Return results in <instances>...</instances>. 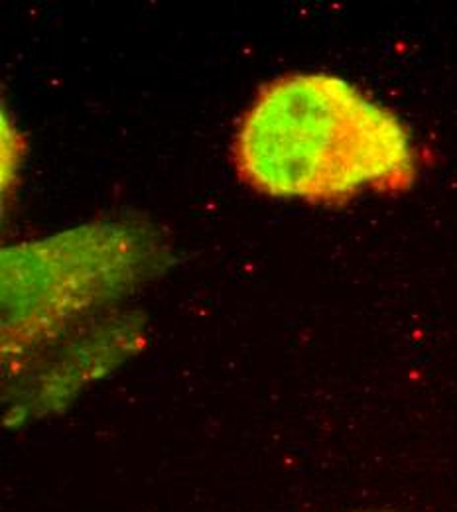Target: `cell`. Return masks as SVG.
<instances>
[{
	"label": "cell",
	"mask_w": 457,
	"mask_h": 512,
	"mask_svg": "<svg viewBox=\"0 0 457 512\" xmlns=\"http://www.w3.org/2000/svg\"><path fill=\"white\" fill-rule=\"evenodd\" d=\"M231 158L255 192L318 205L406 192L420 170L408 127L329 71L284 73L262 85L235 130Z\"/></svg>",
	"instance_id": "obj_1"
},
{
	"label": "cell",
	"mask_w": 457,
	"mask_h": 512,
	"mask_svg": "<svg viewBox=\"0 0 457 512\" xmlns=\"http://www.w3.org/2000/svg\"><path fill=\"white\" fill-rule=\"evenodd\" d=\"M4 253V343L38 345L69 321L117 296L144 256L121 227L79 229L60 239Z\"/></svg>",
	"instance_id": "obj_2"
}]
</instances>
